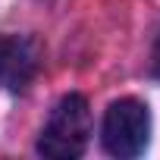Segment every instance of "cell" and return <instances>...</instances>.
<instances>
[{
  "label": "cell",
  "mask_w": 160,
  "mask_h": 160,
  "mask_svg": "<svg viewBox=\"0 0 160 160\" xmlns=\"http://www.w3.org/2000/svg\"><path fill=\"white\" fill-rule=\"evenodd\" d=\"M91 138V107L82 94H66L47 116L41 138H38V154L50 160H72L88 148Z\"/></svg>",
  "instance_id": "cell-1"
},
{
  "label": "cell",
  "mask_w": 160,
  "mask_h": 160,
  "mask_svg": "<svg viewBox=\"0 0 160 160\" xmlns=\"http://www.w3.org/2000/svg\"><path fill=\"white\" fill-rule=\"evenodd\" d=\"M101 138H104V148L113 157H138V154H144V148L151 141V110L135 98L113 101L107 107V113H104Z\"/></svg>",
  "instance_id": "cell-2"
},
{
  "label": "cell",
  "mask_w": 160,
  "mask_h": 160,
  "mask_svg": "<svg viewBox=\"0 0 160 160\" xmlns=\"http://www.w3.org/2000/svg\"><path fill=\"white\" fill-rule=\"evenodd\" d=\"M41 66V50L25 35H3L0 38V85L7 91H22L32 85Z\"/></svg>",
  "instance_id": "cell-3"
},
{
  "label": "cell",
  "mask_w": 160,
  "mask_h": 160,
  "mask_svg": "<svg viewBox=\"0 0 160 160\" xmlns=\"http://www.w3.org/2000/svg\"><path fill=\"white\" fill-rule=\"evenodd\" d=\"M151 72L160 78V35H157V41H154V50H151Z\"/></svg>",
  "instance_id": "cell-4"
}]
</instances>
